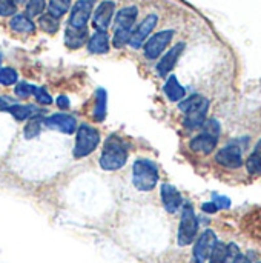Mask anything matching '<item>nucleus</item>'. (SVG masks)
Instances as JSON below:
<instances>
[{
    "label": "nucleus",
    "instance_id": "nucleus-27",
    "mask_svg": "<svg viewBox=\"0 0 261 263\" xmlns=\"http://www.w3.org/2000/svg\"><path fill=\"white\" fill-rule=\"evenodd\" d=\"M18 80V74L14 68H0V85L2 86H11L15 85Z\"/></svg>",
    "mask_w": 261,
    "mask_h": 263
},
{
    "label": "nucleus",
    "instance_id": "nucleus-35",
    "mask_svg": "<svg viewBox=\"0 0 261 263\" xmlns=\"http://www.w3.org/2000/svg\"><path fill=\"white\" fill-rule=\"evenodd\" d=\"M202 210H203L205 213H209V214H214V213H217V211H218V208H217V205H215L214 202H208V203H205V205L202 206Z\"/></svg>",
    "mask_w": 261,
    "mask_h": 263
},
{
    "label": "nucleus",
    "instance_id": "nucleus-30",
    "mask_svg": "<svg viewBox=\"0 0 261 263\" xmlns=\"http://www.w3.org/2000/svg\"><path fill=\"white\" fill-rule=\"evenodd\" d=\"M32 96L35 97V100H37L40 105H51V103H52L51 94H49L45 88H42V86H35Z\"/></svg>",
    "mask_w": 261,
    "mask_h": 263
},
{
    "label": "nucleus",
    "instance_id": "nucleus-5",
    "mask_svg": "<svg viewBox=\"0 0 261 263\" xmlns=\"http://www.w3.org/2000/svg\"><path fill=\"white\" fill-rule=\"evenodd\" d=\"M100 145V133L97 128L82 123L77 126L75 131V143H74V151L72 156L74 159H83L91 156Z\"/></svg>",
    "mask_w": 261,
    "mask_h": 263
},
{
    "label": "nucleus",
    "instance_id": "nucleus-16",
    "mask_svg": "<svg viewBox=\"0 0 261 263\" xmlns=\"http://www.w3.org/2000/svg\"><path fill=\"white\" fill-rule=\"evenodd\" d=\"M183 49H185V43H183V42H182V43H177V45H174V46L160 59V62L157 63V72H158V76L166 77V76L174 69V66L177 65L178 57L182 55Z\"/></svg>",
    "mask_w": 261,
    "mask_h": 263
},
{
    "label": "nucleus",
    "instance_id": "nucleus-13",
    "mask_svg": "<svg viewBox=\"0 0 261 263\" xmlns=\"http://www.w3.org/2000/svg\"><path fill=\"white\" fill-rule=\"evenodd\" d=\"M115 14V3L112 0H103L92 12V25L97 31H106Z\"/></svg>",
    "mask_w": 261,
    "mask_h": 263
},
{
    "label": "nucleus",
    "instance_id": "nucleus-29",
    "mask_svg": "<svg viewBox=\"0 0 261 263\" xmlns=\"http://www.w3.org/2000/svg\"><path fill=\"white\" fill-rule=\"evenodd\" d=\"M34 85H31V83H26V82H20V83H17L15 85V96L17 97H20V99H28V97H31L32 94H34Z\"/></svg>",
    "mask_w": 261,
    "mask_h": 263
},
{
    "label": "nucleus",
    "instance_id": "nucleus-32",
    "mask_svg": "<svg viewBox=\"0 0 261 263\" xmlns=\"http://www.w3.org/2000/svg\"><path fill=\"white\" fill-rule=\"evenodd\" d=\"M246 168L251 174H261V159H258L254 153L246 160Z\"/></svg>",
    "mask_w": 261,
    "mask_h": 263
},
{
    "label": "nucleus",
    "instance_id": "nucleus-21",
    "mask_svg": "<svg viewBox=\"0 0 261 263\" xmlns=\"http://www.w3.org/2000/svg\"><path fill=\"white\" fill-rule=\"evenodd\" d=\"M3 111L9 112L18 122H23L26 119H31V117L37 116V112H38L37 106H34V105H14V103H11L9 106H6Z\"/></svg>",
    "mask_w": 261,
    "mask_h": 263
},
{
    "label": "nucleus",
    "instance_id": "nucleus-38",
    "mask_svg": "<svg viewBox=\"0 0 261 263\" xmlns=\"http://www.w3.org/2000/svg\"><path fill=\"white\" fill-rule=\"evenodd\" d=\"M254 154L258 157V159H261V139L258 140V143H257V146H255V151H254Z\"/></svg>",
    "mask_w": 261,
    "mask_h": 263
},
{
    "label": "nucleus",
    "instance_id": "nucleus-37",
    "mask_svg": "<svg viewBox=\"0 0 261 263\" xmlns=\"http://www.w3.org/2000/svg\"><path fill=\"white\" fill-rule=\"evenodd\" d=\"M232 263H251V260H249L246 256H243V254H238V256L234 259V262Z\"/></svg>",
    "mask_w": 261,
    "mask_h": 263
},
{
    "label": "nucleus",
    "instance_id": "nucleus-22",
    "mask_svg": "<svg viewBox=\"0 0 261 263\" xmlns=\"http://www.w3.org/2000/svg\"><path fill=\"white\" fill-rule=\"evenodd\" d=\"M106 105H108V96L103 88H98L95 92V102L92 109V117L95 122H103L106 117Z\"/></svg>",
    "mask_w": 261,
    "mask_h": 263
},
{
    "label": "nucleus",
    "instance_id": "nucleus-14",
    "mask_svg": "<svg viewBox=\"0 0 261 263\" xmlns=\"http://www.w3.org/2000/svg\"><path fill=\"white\" fill-rule=\"evenodd\" d=\"M43 123L48 128L55 129L58 133H63V134H74L77 131V120H75V117H72L71 114H66V112L52 114L48 119H45Z\"/></svg>",
    "mask_w": 261,
    "mask_h": 263
},
{
    "label": "nucleus",
    "instance_id": "nucleus-40",
    "mask_svg": "<svg viewBox=\"0 0 261 263\" xmlns=\"http://www.w3.org/2000/svg\"><path fill=\"white\" fill-rule=\"evenodd\" d=\"M2 60H3V54L0 52V65H2Z\"/></svg>",
    "mask_w": 261,
    "mask_h": 263
},
{
    "label": "nucleus",
    "instance_id": "nucleus-33",
    "mask_svg": "<svg viewBox=\"0 0 261 263\" xmlns=\"http://www.w3.org/2000/svg\"><path fill=\"white\" fill-rule=\"evenodd\" d=\"M212 202L217 205L218 210H226V208L231 206V200L228 197H225V196H214V200Z\"/></svg>",
    "mask_w": 261,
    "mask_h": 263
},
{
    "label": "nucleus",
    "instance_id": "nucleus-7",
    "mask_svg": "<svg viewBox=\"0 0 261 263\" xmlns=\"http://www.w3.org/2000/svg\"><path fill=\"white\" fill-rule=\"evenodd\" d=\"M198 233V219L194 213V208L191 203H186L182 211V220L178 227V245L186 247L191 245Z\"/></svg>",
    "mask_w": 261,
    "mask_h": 263
},
{
    "label": "nucleus",
    "instance_id": "nucleus-10",
    "mask_svg": "<svg viewBox=\"0 0 261 263\" xmlns=\"http://www.w3.org/2000/svg\"><path fill=\"white\" fill-rule=\"evenodd\" d=\"M157 23H158V15H157V14H148V15L137 25V28L132 31L128 45H129L132 49H140V48L145 45V42L149 39V34L154 31V28L157 26Z\"/></svg>",
    "mask_w": 261,
    "mask_h": 263
},
{
    "label": "nucleus",
    "instance_id": "nucleus-18",
    "mask_svg": "<svg viewBox=\"0 0 261 263\" xmlns=\"http://www.w3.org/2000/svg\"><path fill=\"white\" fill-rule=\"evenodd\" d=\"M85 43H88V28L75 29V28H66L65 31V45L71 49H78Z\"/></svg>",
    "mask_w": 261,
    "mask_h": 263
},
{
    "label": "nucleus",
    "instance_id": "nucleus-26",
    "mask_svg": "<svg viewBox=\"0 0 261 263\" xmlns=\"http://www.w3.org/2000/svg\"><path fill=\"white\" fill-rule=\"evenodd\" d=\"M208 260H209V263H226V260H228V245L217 242Z\"/></svg>",
    "mask_w": 261,
    "mask_h": 263
},
{
    "label": "nucleus",
    "instance_id": "nucleus-1",
    "mask_svg": "<svg viewBox=\"0 0 261 263\" xmlns=\"http://www.w3.org/2000/svg\"><path fill=\"white\" fill-rule=\"evenodd\" d=\"M128 162V148L125 145V142L115 136L111 134L103 145L102 154H100V160L98 165L102 170L105 171H118L122 170Z\"/></svg>",
    "mask_w": 261,
    "mask_h": 263
},
{
    "label": "nucleus",
    "instance_id": "nucleus-36",
    "mask_svg": "<svg viewBox=\"0 0 261 263\" xmlns=\"http://www.w3.org/2000/svg\"><path fill=\"white\" fill-rule=\"evenodd\" d=\"M11 105V99H8V97H0V109L3 111L6 106H9Z\"/></svg>",
    "mask_w": 261,
    "mask_h": 263
},
{
    "label": "nucleus",
    "instance_id": "nucleus-20",
    "mask_svg": "<svg viewBox=\"0 0 261 263\" xmlns=\"http://www.w3.org/2000/svg\"><path fill=\"white\" fill-rule=\"evenodd\" d=\"M163 91L171 102H182L186 96V89L180 85V82L177 80L175 76L168 77V80L165 82Z\"/></svg>",
    "mask_w": 261,
    "mask_h": 263
},
{
    "label": "nucleus",
    "instance_id": "nucleus-12",
    "mask_svg": "<svg viewBox=\"0 0 261 263\" xmlns=\"http://www.w3.org/2000/svg\"><path fill=\"white\" fill-rule=\"evenodd\" d=\"M215 160L218 165L225 166V168H229V170H237L243 165V153H242V148L235 143H231V145H226L225 148H222L217 156H215Z\"/></svg>",
    "mask_w": 261,
    "mask_h": 263
},
{
    "label": "nucleus",
    "instance_id": "nucleus-6",
    "mask_svg": "<svg viewBox=\"0 0 261 263\" xmlns=\"http://www.w3.org/2000/svg\"><path fill=\"white\" fill-rule=\"evenodd\" d=\"M203 133L195 136L191 140V148L200 154H211L217 143H218V137H220V125L217 120L211 119V120H205V123L202 125Z\"/></svg>",
    "mask_w": 261,
    "mask_h": 263
},
{
    "label": "nucleus",
    "instance_id": "nucleus-17",
    "mask_svg": "<svg viewBox=\"0 0 261 263\" xmlns=\"http://www.w3.org/2000/svg\"><path fill=\"white\" fill-rule=\"evenodd\" d=\"M111 43H109V35L106 31H95L89 39H88V51L92 54H106L109 52Z\"/></svg>",
    "mask_w": 261,
    "mask_h": 263
},
{
    "label": "nucleus",
    "instance_id": "nucleus-4",
    "mask_svg": "<svg viewBox=\"0 0 261 263\" xmlns=\"http://www.w3.org/2000/svg\"><path fill=\"white\" fill-rule=\"evenodd\" d=\"M132 183L138 191H152L158 183V168L149 159H137L132 165Z\"/></svg>",
    "mask_w": 261,
    "mask_h": 263
},
{
    "label": "nucleus",
    "instance_id": "nucleus-39",
    "mask_svg": "<svg viewBox=\"0 0 261 263\" xmlns=\"http://www.w3.org/2000/svg\"><path fill=\"white\" fill-rule=\"evenodd\" d=\"M12 2H14L15 5H23V3H26L28 0H12Z\"/></svg>",
    "mask_w": 261,
    "mask_h": 263
},
{
    "label": "nucleus",
    "instance_id": "nucleus-24",
    "mask_svg": "<svg viewBox=\"0 0 261 263\" xmlns=\"http://www.w3.org/2000/svg\"><path fill=\"white\" fill-rule=\"evenodd\" d=\"M58 25H60L58 23V18L52 17L51 14H42L38 17V26L45 32H48V34H55L57 29H58Z\"/></svg>",
    "mask_w": 261,
    "mask_h": 263
},
{
    "label": "nucleus",
    "instance_id": "nucleus-23",
    "mask_svg": "<svg viewBox=\"0 0 261 263\" xmlns=\"http://www.w3.org/2000/svg\"><path fill=\"white\" fill-rule=\"evenodd\" d=\"M71 9V0H49L48 3V14H51L55 18L63 17Z\"/></svg>",
    "mask_w": 261,
    "mask_h": 263
},
{
    "label": "nucleus",
    "instance_id": "nucleus-15",
    "mask_svg": "<svg viewBox=\"0 0 261 263\" xmlns=\"http://www.w3.org/2000/svg\"><path fill=\"white\" fill-rule=\"evenodd\" d=\"M160 196H162V202H163V206L168 213L174 214L180 210L182 203H183V197L180 194V191L171 185V183H163L162 185V190H160Z\"/></svg>",
    "mask_w": 261,
    "mask_h": 263
},
{
    "label": "nucleus",
    "instance_id": "nucleus-8",
    "mask_svg": "<svg viewBox=\"0 0 261 263\" xmlns=\"http://www.w3.org/2000/svg\"><path fill=\"white\" fill-rule=\"evenodd\" d=\"M174 37V31L172 29H163V31H158L155 32L154 35H151L145 45H143V54L148 60H155L158 59L165 49L168 48V45L171 43Z\"/></svg>",
    "mask_w": 261,
    "mask_h": 263
},
{
    "label": "nucleus",
    "instance_id": "nucleus-19",
    "mask_svg": "<svg viewBox=\"0 0 261 263\" xmlns=\"http://www.w3.org/2000/svg\"><path fill=\"white\" fill-rule=\"evenodd\" d=\"M9 28L18 34H32L35 31V23L26 14H14L9 20Z\"/></svg>",
    "mask_w": 261,
    "mask_h": 263
},
{
    "label": "nucleus",
    "instance_id": "nucleus-31",
    "mask_svg": "<svg viewBox=\"0 0 261 263\" xmlns=\"http://www.w3.org/2000/svg\"><path fill=\"white\" fill-rule=\"evenodd\" d=\"M15 11H17V5L12 0H0V15L2 17L14 15Z\"/></svg>",
    "mask_w": 261,
    "mask_h": 263
},
{
    "label": "nucleus",
    "instance_id": "nucleus-41",
    "mask_svg": "<svg viewBox=\"0 0 261 263\" xmlns=\"http://www.w3.org/2000/svg\"><path fill=\"white\" fill-rule=\"evenodd\" d=\"M258 263H261V262H258Z\"/></svg>",
    "mask_w": 261,
    "mask_h": 263
},
{
    "label": "nucleus",
    "instance_id": "nucleus-2",
    "mask_svg": "<svg viewBox=\"0 0 261 263\" xmlns=\"http://www.w3.org/2000/svg\"><path fill=\"white\" fill-rule=\"evenodd\" d=\"M138 15V8L131 5L126 8H122L115 14L114 20V35H112V45L115 48H123L129 43L131 34L134 31V25Z\"/></svg>",
    "mask_w": 261,
    "mask_h": 263
},
{
    "label": "nucleus",
    "instance_id": "nucleus-9",
    "mask_svg": "<svg viewBox=\"0 0 261 263\" xmlns=\"http://www.w3.org/2000/svg\"><path fill=\"white\" fill-rule=\"evenodd\" d=\"M94 12V0H77L69 12L68 26L75 29H83L88 26L89 18Z\"/></svg>",
    "mask_w": 261,
    "mask_h": 263
},
{
    "label": "nucleus",
    "instance_id": "nucleus-11",
    "mask_svg": "<svg viewBox=\"0 0 261 263\" xmlns=\"http://www.w3.org/2000/svg\"><path fill=\"white\" fill-rule=\"evenodd\" d=\"M217 236L212 230H206L200 237L198 240L195 242V247H194V253H192V260L194 263H206L215 243H217Z\"/></svg>",
    "mask_w": 261,
    "mask_h": 263
},
{
    "label": "nucleus",
    "instance_id": "nucleus-28",
    "mask_svg": "<svg viewBox=\"0 0 261 263\" xmlns=\"http://www.w3.org/2000/svg\"><path fill=\"white\" fill-rule=\"evenodd\" d=\"M45 8H46V0H28L26 2V15L29 18L42 15Z\"/></svg>",
    "mask_w": 261,
    "mask_h": 263
},
{
    "label": "nucleus",
    "instance_id": "nucleus-3",
    "mask_svg": "<svg viewBox=\"0 0 261 263\" xmlns=\"http://www.w3.org/2000/svg\"><path fill=\"white\" fill-rule=\"evenodd\" d=\"M180 111L185 112V126L188 129L202 128L206 120V114L209 109V100L203 96L194 94L188 99H183L178 103Z\"/></svg>",
    "mask_w": 261,
    "mask_h": 263
},
{
    "label": "nucleus",
    "instance_id": "nucleus-25",
    "mask_svg": "<svg viewBox=\"0 0 261 263\" xmlns=\"http://www.w3.org/2000/svg\"><path fill=\"white\" fill-rule=\"evenodd\" d=\"M42 123H43V120H42V119H38L37 116L31 117V119H29V122L26 123L25 129H23L25 139L31 140V139L37 137V136L40 134V129H42Z\"/></svg>",
    "mask_w": 261,
    "mask_h": 263
},
{
    "label": "nucleus",
    "instance_id": "nucleus-34",
    "mask_svg": "<svg viewBox=\"0 0 261 263\" xmlns=\"http://www.w3.org/2000/svg\"><path fill=\"white\" fill-rule=\"evenodd\" d=\"M69 99L66 97V96H58L57 97V106L60 108V109H63V111H66L68 108H69Z\"/></svg>",
    "mask_w": 261,
    "mask_h": 263
}]
</instances>
